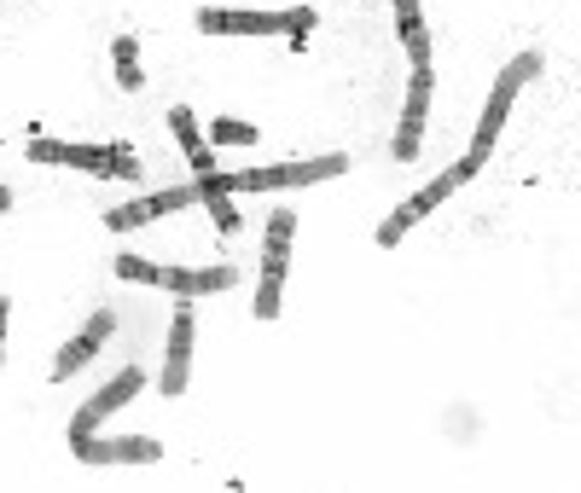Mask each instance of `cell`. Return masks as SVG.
Returning a JSON list of instances; mask_svg holds the SVG:
<instances>
[{
  "mask_svg": "<svg viewBox=\"0 0 581 493\" xmlns=\"http://www.w3.org/2000/svg\"><path fill=\"white\" fill-rule=\"evenodd\" d=\"M158 284L163 291H174V296H216V291H233V268H163L158 273Z\"/></svg>",
  "mask_w": 581,
  "mask_h": 493,
  "instance_id": "cell-11",
  "label": "cell"
},
{
  "mask_svg": "<svg viewBox=\"0 0 581 493\" xmlns=\"http://www.w3.org/2000/svg\"><path fill=\"white\" fill-rule=\"evenodd\" d=\"M111 59H117V82L129 88V93H140L146 76H140V47H134V36H117L111 41Z\"/></svg>",
  "mask_w": 581,
  "mask_h": 493,
  "instance_id": "cell-14",
  "label": "cell"
},
{
  "mask_svg": "<svg viewBox=\"0 0 581 493\" xmlns=\"http://www.w3.org/2000/svg\"><path fill=\"white\" fill-rule=\"evenodd\" d=\"M169 128H174V140H181V151H187V158H192V169H198V174H210V169H216V158H210L204 134H198L192 111H187V105H174V111H169Z\"/></svg>",
  "mask_w": 581,
  "mask_h": 493,
  "instance_id": "cell-13",
  "label": "cell"
},
{
  "mask_svg": "<svg viewBox=\"0 0 581 493\" xmlns=\"http://www.w3.org/2000/svg\"><path fill=\"white\" fill-rule=\"evenodd\" d=\"M395 18H401V36H408V30H419V0H395Z\"/></svg>",
  "mask_w": 581,
  "mask_h": 493,
  "instance_id": "cell-21",
  "label": "cell"
},
{
  "mask_svg": "<svg viewBox=\"0 0 581 493\" xmlns=\"http://www.w3.org/2000/svg\"><path fill=\"white\" fill-rule=\"evenodd\" d=\"M535 76H541V53H518L507 70L494 76V93H489L483 117H477V140H471V158H477V163H489L500 128H507V117H512V99H518L529 82H535Z\"/></svg>",
  "mask_w": 581,
  "mask_h": 493,
  "instance_id": "cell-2",
  "label": "cell"
},
{
  "mask_svg": "<svg viewBox=\"0 0 581 493\" xmlns=\"http://www.w3.org/2000/svg\"><path fill=\"white\" fill-rule=\"evenodd\" d=\"M309 30H314V12H309V7L286 12V36H291V53H302V41H309Z\"/></svg>",
  "mask_w": 581,
  "mask_h": 493,
  "instance_id": "cell-19",
  "label": "cell"
},
{
  "mask_svg": "<svg viewBox=\"0 0 581 493\" xmlns=\"http://www.w3.org/2000/svg\"><path fill=\"white\" fill-rule=\"evenodd\" d=\"M7 210H12V192H7V187H0V215H7Z\"/></svg>",
  "mask_w": 581,
  "mask_h": 493,
  "instance_id": "cell-23",
  "label": "cell"
},
{
  "mask_svg": "<svg viewBox=\"0 0 581 493\" xmlns=\"http://www.w3.org/2000/svg\"><path fill=\"white\" fill-rule=\"evenodd\" d=\"M198 30H204V36H280L286 12H227V7H210V12H198Z\"/></svg>",
  "mask_w": 581,
  "mask_h": 493,
  "instance_id": "cell-10",
  "label": "cell"
},
{
  "mask_svg": "<svg viewBox=\"0 0 581 493\" xmlns=\"http://www.w3.org/2000/svg\"><path fill=\"white\" fill-rule=\"evenodd\" d=\"M431 93H437L431 64H413L408 105H401V122H395V163H413V158H419V145H424V117H431Z\"/></svg>",
  "mask_w": 581,
  "mask_h": 493,
  "instance_id": "cell-4",
  "label": "cell"
},
{
  "mask_svg": "<svg viewBox=\"0 0 581 493\" xmlns=\"http://www.w3.org/2000/svg\"><path fill=\"white\" fill-rule=\"evenodd\" d=\"M117 273L122 279H134V284H158V262H140V255H117Z\"/></svg>",
  "mask_w": 581,
  "mask_h": 493,
  "instance_id": "cell-18",
  "label": "cell"
},
{
  "mask_svg": "<svg viewBox=\"0 0 581 493\" xmlns=\"http://www.w3.org/2000/svg\"><path fill=\"white\" fill-rule=\"evenodd\" d=\"M210 140H216V145H257L262 134H257V128H250V122H233V117H221V122L210 128Z\"/></svg>",
  "mask_w": 581,
  "mask_h": 493,
  "instance_id": "cell-15",
  "label": "cell"
},
{
  "mask_svg": "<svg viewBox=\"0 0 581 493\" xmlns=\"http://www.w3.org/2000/svg\"><path fill=\"white\" fill-rule=\"evenodd\" d=\"M477 169H483V163H477V158H471V151H465V158H460V163H453L448 174H437V180H431V187H419V192H413L408 203H401V210H390L384 221H378V244H384V250H395V244H401V239H408V232H413V227H419L424 215H437V210H442V203H448L453 192H460V187H465V180H471Z\"/></svg>",
  "mask_w": 581,
  "mask_h": 493,
  "instance_id": "cell-1",
  "label": "cell"
},
{
  "mask_svg": "<svg viewBox=\"0 0 581 493\" xmlns=\"http://www.w3.org/2000/svg\"><path fill=\"white\" fill-rule=\"evenodd\" d=\"M140 389H146V372H140V366L117 372L106 389H93V395H88L82 406H76V419H70V441H76V435H93L99 424L111 419V412H122V406H129V401L140 395Z\"/></svg>",
  "mask_w": 581,
  "mask_h": 493,
  "instance_id": "cell-5",
  "label": "cell"
},
{
  "mask_svg": "<svg viewBox=\"0 0 581 493\" xmlns=\"http://www.w3.org/2000/svg\"><path fill=\"white\" fill-rule=\"evenodd\" d=\"M187 203H198V187H174V192H151V198H134V203H122V210L106 215L111 232H134L146 221H158V215H174V210H187Z\"/></svg>",
  "mask_w": 581,
  "mask_h": 493,
  "instance_id": "cell-9",
  "label": "cell"
},
{
  "mask_svg": "<svg viewBox=\"0 0 581 493\" xmlns=\"http://www.w3.org/2000/svg\"><path fill=\"white\" fill-rule=\"evenodd\" d=\"M349 169L343 151H325V158H297V163H268V169H239L227 174V192H280V187H320V180H338Z\"/></svg>",
  "mask_w": 581,
  "mask_h": 493,
  "instance_id": "cell-3",
  "label": "cell"
},
{
  "mask_svg": "<svg viewBox=\"0 0 581 493\" xmlns=\"http://www.w3.org/2000/svg\"><path fill=\"white\" fill-rule=\"evenodd\" d=\"M291 239H297V210H280L268 221V239H262V279H280L291 268Z\"/></svg>",
  "mask_w": 581,
  "mask_h": 493,
  "instance_id": "cell-12",
  "label": "cell"
},
{
  "mask_svg": "<svg viewBox=\"0 0 581 493\" xmlns=\"http://www.w3.org/2000/svg\"><path fill=\"white\" fill-rule=\"evenodd\" d=\"M210 215H216V232H239V210H233V192H210Z\"/></svg>",
  "mask_w": 581,
  "mask_h": 493,
  "instance_id": "cell-17",
  "label": "cell"
},
{
  "mask_svg": "<svg viewBox=\"0 0 581 493\" xmlns=\"http://www.w3.org/2000/svg\"><path fill=\"white\" fill-rule=\"evenodd\" d=\"M7 314H12V296L0 291V360H7Z\"/></svg>",
  "mask_w": 581,
  "mask_h": 493,
  "instance_id": "cell-22",
  "label": "cell"
},
{
  "mask_svg": "<svg viewBox=\"0 0 581 493\" xmlns=\"http://www.w3.org/2000/svg\"><path fill=\"white\" fill-rule=\"evenodd\" d=\"M111 331H117V314H111V308H99V314H93V320H88V325H82V331H76L70 343L59 349V360H53V378H59V383H64V378H76V372H82L99 349L111 343Z\"/></svg>",
  "mask_w": 581,
  "mask_h": 493,
  "instance_id": "cell-8",
  "label": "cell"
},
{
  "mask_svg": "<svg viewBox=\"0 0 581 493\" xmlns=\"http://www.w3.org/2000/svg\"><path fill=\"white\" fill-rule=\"evenodd\" d=\"M401 41H408V59L413 64H431V30H424V23H419V30H408Z\"/></svg>",
  "mask_w": 581,
  "mask_h": 493,
  "instance_id": "cell-20",
  "label": "cell"
},
{
  "mask_svg": "<svg viewBox=\"0 0 581 493\" xmlns=\"http://www.w3.org/2000/svg\"><path fill=\"white\" fill-rule=\"evenodd\" d=\"M70 453L82 459V464H158L163 459V441H151V435H117V441L76 435Z\"/></svg>",
  "mask_w": 581,
  "mask_h": 493,
  "instance_id": "cell-7",
  "label": "cell"
},
{
  "mask_svg": "<svg viewBox=\"0 0 581 493\" xmlns=\"http://www.w3.org/2000/svg\"><path fill=\"white\" fill-rule=\"evenodd\" d=\"M111 180H140V158L129 151V140H111Z\"/></svg>",
  "mask_w": 581,
  "mask_h": 493,
  "instance_id": "cell-16",
  "label": "cell"
},
{
  "mask_svg": "<svg viewBox=\"0 0 581 493\" xmlns=\"http://www.w3.org/2000/svg\"><path fill=\"white\" fill-rule=\"evenodd\" d=\"M192 343H198V320H192V302L181 296V308H174V320H169L163 378H158L163 395H187V378H192Z\"/></svg>",
  "mask_w": 581,
  "mask_h": 493,
  "instance_id": "cell-6",
  "label": "cell"
}]
</instances>
